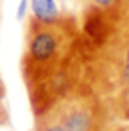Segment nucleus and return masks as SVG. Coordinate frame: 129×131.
<instances>
[{"mask_svg":"<svg viewBox=\"0 0 129 131\" xmlns=\"http://www.w3.org/2000/svg\"><path fill=\"white\" fill-rule=\"evenodd\" d=\"M104 125L106 114L103 99L86 82L34 116V131H80Z\"/></svg>","mask_w":129,"mask_h":131,"instance_id":"7ed1b4c3","label":"nucleus"},{"mask_svg":"<svg viewBox=\"0 0 129 131\" xmlns=\"http://www.w3.org/2000/svg\"><path fill=\"white\" fill-rule=\"evenodd\" d=\"M104 131H129V122H120V124H106Z\"/></svg>","mask_w":129,"mask_h":131,"instance_id":"1a4fd4ad","label":"nucleus"},{"mask_svg":"<svg viewBox=\"0 0 129 131\" xmlns=\"http://www.w3.org/2000/svg\"><path fill=\"white\" fill-rule=\"evenodd\" d=\"M27 8H29V0H21L19 8H17V17L19 19H25L27 17Z\"/></svg>","mask_w":129,"mask_h":131,"instance_id":"9d476101","label":"nucleus"},{"mask_svg":"<svg viewBox=\"0 0 129 131\" xmlns=\"http://www.w3.org/2000/svg\"><path fill=\"white\" fill-rule=\"evenodd\" d=\"M86 8H97L103 12H112L118 0H80Z\"/></svg>","mask_w":129,"mask_h":131,"instance_id":"6e6552de","label":"nucleus"},{"mask_svg":"<svg viewBox=\"0 0 129 131\" xmlns=\"http://www.w3.org/2000/svg\"><path fill=\"white\" fill-rule=\"evenodd\" d=\"M10 124H11V118L6 103V88H4V82L0 78V127H8Z\"/></svg>","mask_w":129,"mask_h":131,"instance_id":"0eeeda50","label":"nucleus"},{"mask_svg":"<svg viewBox=\"0 0 129 131\" xmlns=\"http://www.w3.org/2000/svg\"><path fill=\"white\" fill-rule=\"evenodd\" d=\"M110 13H112V19H114V27L129 29V0H118Z\"/></svg>","mask_w":129,"mask_h":131,"instance_id":"423d86ee","label":"nucleus"},{"mask_svg":"<svg viewBox=\"0 0 129 131\" xmlns=\"http://www.w3.org/2000/svg\"><path fill=\"white\" fill-rule=\"evenodd\" d=\"M86 74L82 29L76 17L57 15L40 21L27 19L21 55V76L32 114L46 110L53 101L76 89Z\"/></svg>","mask_w":129,"mask_h":131,"instance_id":"f257e3e1","label":"nucleus"},{"mask_svg":"<svg viewBox=\"0 0 129 131\" xmlns=\"http://www.w3.org/2000/svg\"><path fill=\"white\" fill-rule=\"evenodd\" d=\"M84 80L101 99L114 95L129 84V29L114 27L97 48L84 51Z\"/></svg>","mask_w":129,"mask_h":131,"instance_id":"f03ea898","label":"nucleus"},{"mask_svg":"<svg viewBox=\"0 0 129 131\" xmlns=\"http://www.w3.org/2000/svg\"><path fill=\"white\" fill-rule=\"evenodd\" d=\"M106 124H120V122H129V84L122 88L114 95L103 99Z\"/></svg>","mask_w":129,"mask_h":131,"instance_id":"20e7f679","label":"nucleus"},{"mask_svg":"<svg viewBox=\"0 0 129 131\" xmlns=\"http://www.w3.org/2000/svg\"><path fill=\"white\" fill-rule=\"evenodd\" d=\"M30 8L32 15L40 21H51L59 15V10L53 0H30Z\"/></svg>","mask_w":129,"mask_h":131,"instance_id":"39448f33","label":"nucleus"}]
</instances>
